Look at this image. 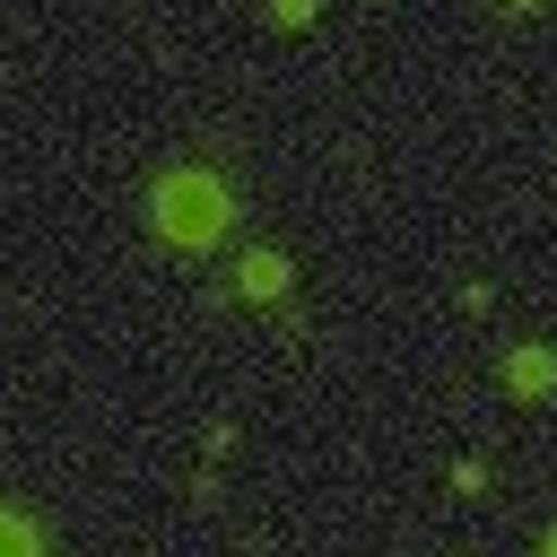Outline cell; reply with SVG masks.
<instances>
[{
	"label": "cell",
	"mask_w": 557,
	"mask_h": 557,
	"mask_svg": "<svg viewBox=\"0 0 557 557\" xmlns=\"http://www.w3.org/2000/svg\"><path fill=\"white\" fill-rule=\"evenodd\" d=\"M0 557H44V540H35L17 513H0Z\"/></svg>",
	"instance_id": "7a4b0ae2"
},
{
	"label": "cell",
	"mask_w": 557,
	"mask_h": 557,
	"mask_svg": "<svg viewBox=\"0 0 557 557\" xmlns=\"http://www.w3.org/2000/svg\"><path fill=\"white\" fill-rule=\"evenodd\" d=\"M157 226H165L174 244H209V235L226 226V191H218L209 174H174V183L157 191Z\"/></svg>",
	"instance_id": "6da1fadb"
},
{
	"label": "cell",
	"mask_w": 557,
	"mask_h": 557,
	"mask_svg": "<svg viewBox=\"0 0 557 557\" xmlns=\"http://www.w3.org/2000/svg\"><path fill=\"white\" fill-rule=\"evenodd\" d=\"M548 557H557V540H548Z\"/></svg>",
	"instance_id": "277c9868"
},
{
	"label": "cell",
	"mask_w": 557,
	"mask_h": 557,
	"mask_svg": "<svg viewBox=\"0 0 557 557\" xmlns=\"http://www.w3.org/2000/svg\"><path fill=\"white\" fill-rule=\"evenodd\" d=\"M278 278H287L278 261H252V270H244V287H252V296H278Z\"/></svg>",
	"instance_id": "3957f363"
}]
</instances>
